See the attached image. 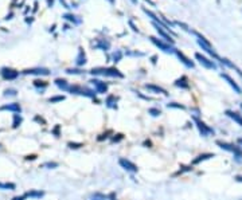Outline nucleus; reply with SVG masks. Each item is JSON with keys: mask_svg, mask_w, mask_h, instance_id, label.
<instances>
[{"mask_svg": "<svg viewBox=\"0 0 242 200\" xmlns=\"http://www.w3.org/2000/svg\"><path fill=\"white\" fill-rule=\"evenodd\" d=\"M144 2H147V3H149V4H151V5H155V3H153V2H151V0H144Z\"/></svg>", "mask_w": 242, "mask_h": 200, "instance_id": "37998d69", "label": "nucleus"}, {"mask_svg": "<svg viewBox=\"0 0 242 200\" xmlns=\"http://www.w3.org/2000/svg\"><path fill=\"white\" fill-rule=\"evenodd\" d=\"M63 100H65V96H55V97H51L49 102L54 104V102H59V101H63Z\"/></svg>", "mask_w": 242, "mask_h": 200, "instance_id": "bb28decb", "label": "nucleus"}, {"mask_svg": "<svg viewBox=\"0 0 242 200\" xmlns=\"http://www.w3.org/2000/svg\"><path fill=\"white\" fill-rule=\"evenodd\" d=\"M4 96H16V90L13 89H7L4 91Z\"/></svg>", "mask_w": 242, "mask_h": 200, "instance_id": "2f4dec72", "label": "nucleus"}, {"mask_svg": "<svg viewBox=\"0 0 242 200\" xmlns=\"http://www.w3.org/2000/svg\"><path fill=\"white\" fill-rule=\"evenodd\" d=\"M34 86H35V87H43V89H45V87L47 86V82H46V81L35 79V81H34Z\"/></svg>", "mask_w": 242, "mask_h": 200, "instance_id": "393cba45", "label": "nucleus"}, {"mask_svg": "<svg viewBox=\"0 0 242 200\" xmlns=\"http://www.w3.org/2000/svg\"><path fill=\"white\" fill-rule=\"evenodd\" d=\"M118 164H120L124 169H127V171H129V172H137V169H139V168H137V165L133 164L132 161L127 160V158H120Z\"/></svg>", "mask_w": 242, "mask_h": 200, "instance_id": "6e6552de", "label": "nucleus"}, {"mask_svg": "<svg viewBox=\"0 0 242 200\" xmlns=\"http://www.w3.org/2000/svg\"><path fill=\"white\" fill-rule=\"evenodd\" d=\"M55 85L58 87H61V89H63V90H69V85H67L66 79H61V78H58V79H55Z\"/></svg>", "mask_w": 242, "mask_h": 200, "instance_id": "6ab92c4d", "label": "nucleus"}, {"mask_svg": "<svg viewBox=\"0 0 242 200\" xmlns=\"http://www.w3.org/2000/svg\"><path fill=\"white\" fill-rule=\"evenodd\" d=\"M175 53H176V55H178V58H179L180 60H182V62L184 63V65H186L187 67H194V62H191V60L187 58V56H186L183 53H180L179 50H175Z\"/></svg>", "mask_w": 242, "mask_h": 200, "instance_id": "f8f14e48", "label": "nucleus"}, {"mask_svg": "<svg viewBox=\"0 0 242 200\" xmlns=\"http://www.w3.org/2000/svg\"><path fill=\"white\" fill-rule=\"evenodd\" d=\"M194 120H195L196 126H198V129L200 130V133H202V136H207V134H210V133H214L213 129L207 126V125L204 124V122H202L200 120H198V118H194Z\"/></svg>", "mask_w": 242, "mask_h": 200, "instance_id": "9d476101", "label": "nucleus"}, {"mask_svg": "<svg viewBox=\"0 0 242 200\" xmlns=\"http://www.w3.org/2000/svg\"><path fill=\"white\" fill-rule=\"evenodd\" d=\"M22 124V117L19 114H13V122H12V128H18Z\"/></svg>", "mask_w": 242, "mask_h": 200, "instance_id": "aec40b11", "label": "nucleus"}, {"mask_svg": "<svg viewBox=\"0 0 242 200\" xmlns=\"http://www.w3.org/2000/svg\"><path fill=\"white\" fill-rule=\"evenodd\" d=\"M195 58H196L198 60H199L200 65L204 66L206 69H215V67H217V66H215V63H214L213 60H209V59L206 58V56H203L202 54H199V53H196V54H195Z\"/></svg>", "mask_w": 242, "mask_h": 200, "instance_id": "423d86ee", "label": "nucleus"}, {"mask_svg": "<svg viewBox=\"0 0 242 200\" xmlns=\"http://www.w3.org/2000/svg\"><path fill=\"white\" fill-rule=\"evenodd\" d=\"M0 147H2V145H0Z\"/></svg>", "mask_w": 242, "mask_h": 200, "instance_id": "3c124183", "label": "nucleus"}, {"mask_svg": "<svg viewBox=\"0 0 242 200\" xmlns=\"http://www.w3.org/2000/svg\"><path fill=\"white\" fill-rule=\"evenodd\" d=\"M145 89L147 90H151V91H153V93H159V94H164V96H167V91L163 89V87H159V86H156V85H145Z\"/></svg>", "mask_w": 242, "mask_h": 200, "instance_id": "ddd939ff", "label": "nucleus"}, {"mask_svg": "<svg viewBox=\"0 0 242 200\" xmlns=\"http://www.w3.org/2000/svg\"><path fill=\"white\" fill-rule=\"evenodd\" d=\"M58 132H59V125H57V126H55V129H54V133H55L57 136H58Z\"/></svg>", "mask_w": 242, "mask_h": 200, "instance_id": "a19ab883", "label": "nucleus"}, {"mask_svg": "<svg viewBox=\"0 0 242 200\" xmlns=\"http://www.w3.org/2000/svg\"><path fill=\"white\" fill-rule=\"evenodd\" d=\"M131 2H132V3H135V4H136V3H137V0H131Z\"/></svg>", "mask_w": 242, "mask_h": 200, "instance_id": "49530a36", "label": "nucleus"}, {"mask_svg": "<svg viewBox=\"0 0 242 200\" xmlns=\"http://www.w3.org/2000/svg\"><path fill=\"white\" fill-rule=\"evenodd\" d=\"M66 73H67V74H82L84 71L77 70V69H67V70H66Z\"/></svg>", "mask_w": 242, "mask_h": 200, "instance_id": "c85d7f7f", "label": "nucleus"}, {"mask_svg": "<svg viewBox=\"0 0 242 200\" xmlns=\"http://www.w3.org/2000/svg\"><path fill=\"white\" fill-rule=\"evenodd\" d=\"M81 147H84V144H81V142H69V148H71V149H77V148H81Z\"/></svg>", "mask_w": 242, "mask_h": 200, "instance_id": "cd10ccee", "label": "nucleus"}, {"mask_svg": "<svg viewBox=\"0 0 242 200\" xmlns=\"http://www.w3.org/2000/svg\"><path fill=\"white\" fill-rule=\"evenodd\" d=\"M36 9H38V2H35V3H34V12H35Z\"/></svg>", "mask_w": 242, "mask_h": 200, "instance_id": "79ce46f5", "label": "nucleus"}, {"mask_svg": "<svg viewBox=\"0 0 242 200\" xmlns=\"http://www.w3.org/2000/svg\"><path fill=\"white\" fill-rule=\"evenodd\" d=\"M240 142H241V144H242V138H240Z\"/></svg>", "mask_w": 242, "mask_h": 200, "instance_id": "09e8293b", "label": "nucleus"}, {"mask_svg": "<svg viewBox=\"0 0 242 200\" xmlns=\"http://www.w3.org/2000/svg\"><path fill=\"white\" fill-rule=\"evenodd\" d=\"M0 188L2 189H15V184H12V183H0Z\"/></svg>", "mask_w": 242, "mask_h": 200, "instance_id": "b1692460", "label": "nucleus"}, {"mask_svg": "<svg viewBox=\"0 0 242 200\" xmlns=\"http://www.w3.org/2000/svg\"><path fill=\"white\" fill-rule=\"evenodd\" d=\"M93 200H104V199H97V198H94Z\"/></svg>", "mask_w": 242, "mask_h": 200, "instance_id": "de8ad7c7", "label": "nucleus"}, {"mask_svg": "<svg viewBox=\"0 0 242 200\" xmlns=\"http://www.w3.org/2000/svg\"><path fill=\"white\" fill-rule=\"evenodd\" d=\"M121 56H122L121 51H117V53H114V54H113V59H114V62H118V60L121 59Z\"/></svg>", "mask_w": 242, "mask_h": 200, "instance_id": "c756f323", "label": "nucleus"}, {"mask_svg": "<svg viewBox=\"0 0 242 200\" xmlns=\"http://www.w3.org/2000/svg\"><path fill=\"white\" fill-rule=\"evenodd\" d=\"M23 74H31V75H49L50 70L45 67H36V69H27L23 71Z\"/></svg>", "mask_w": 242, "mask_h": 200, "instance_id": "0eeeda50", "label": "nucleus"}, {"mask_svg": "<svg viewBox=\"0 0 242 200\" xmlns=\"http://www.w3.org/2000/svg\"><path fill=\"white\" fill-rule=\"evenodd\" d=\"M168 107H176V109H184V106H183V105H179V104H176V102L168 104Z\"/></svg>", "mask_w": 242, "mask_h": 200, "instance_id": "7c9ffc66", "label": "nucleus"}, {"mask_svg": "<svg viewBox=\"0 0 242 200\" xmlns=\"http://www.w3.org/2000/svg\"><path fill=\"white\" fill-rule=\"evenodd\" d=\"M152 24H153V27H155V30H156V31H158V34H159V35L162 36V38L166 40V42H168V43H171V45H172V43H173V39H172L171 36L168 35V34H167L166 28H163L162 26H159L158 23H156V22H153Z\"/></svg>", "mask_w": 242, "mask_h": 200, "instance_id": "39448f33", "label": "nucleus"}, {"mask_svg": "<svg viewBox=\"0 0 242 200\" xmlns=\"http://www.w3.org/2000/svg\"><path fill=\"white\" fill-rule=\"evenodd\" d=\"M195 35L198 36V45H199L200 47H202V49H203L206 53H209L210 55H213L214 58H218V56H217V54H215V51H214V50H213V47H211V45H210V42H209V40H207L206 38H204V36H202V35H200V34H198V32H195Z\"/></svg>", "mask_w": 242, "mask_h": 200, "instance_id": "f03ea898", "label": "nucleus"}, {"mask_svg": "<svg viewBox=\"0 0 242 200\" xmlns=\"http://www.w3.org/2000/svg\"><path fill=\"white\" fill-rule=\"evenodd\" d=\"M114 101H116V98H114V96H109L108 97V100H106V104H108V106L109 107H114L116 106V102H114Z\"/></svg>", "mask_w": 242, "mask_h": 200, "instance_id": "a878e982", "label": "nucleus"}, {"mask_svg": "<svg viewBox=\"0 0 242 200\" xmlns=\"http://www.w3.org/2000/svg\"><path fill=\"white\" fill-rule=\"evenodd\" d=\"M53 4H54V0H47V5L49 7H53Z\"/></svg>", "mask_w": 242, "mask_h": 200, "instance_id": "ea45409f", "label": "nucleus"}, {"mask_svg": "<svg viewBox=\"0 0 242 200\" xmlns=\"http://www.w3.org/2000/svg\"><path fill=\"white\" fill-rule=\"evenodd\" d=\"M63 18L66 19V20H70V22H73V23H80V22H81V20L76 19V16H74V15H71V13H65V15H63Z\"/></svg>", "mask_w": 242, "mask_h": 200, "instance_id": "4be33fe9", "label": "nucleus"}, {"mask_svg": "<svg viewBox=\"0 0 242 200\" xmlns=\"http://www.w3.org/2000/svg\"><path fill=\"white\" fill-rule=\"evenodd\" d=\"M176 24H178V26H180V27H183V30H186V31H190V28H188V27H187V26L184 24V23H182V22H176Z\"/></svg>", "mask_w": 242, "mask_h": 200, "instance_id": "f704fd0d", "label": "nucleus"}, {"mask_svg": "<svg viewBox=\"0 0 242 200\" xmlns=\"http://www.w3.org/2000/svg\"><path fill=\"white\" fill-rule=\"evenodd\" d=\"M0 110H8V111H13V113H20L22 107H20L19 104L12 102V104H7V105H3V106H0Z\"/></svg>", "mask_w": 242, "mask_h": 200, "instance_id": "9b49d317", "label": "nucleus"}, {"mask_svg": "<svg viewBox=\"0 0 242 200\" xmlns=\"http://www.w3.org/2000/svg\"><path fill=\"white\" fill-rule=\"evenodd\" d=\"M59 2H61V3H62V4H63V7H65V8H70V7H69V4H67V3L65 2V0H59Z\"/></svg>", "mask_w": 242, "mask_h": 200, "instance_id": "58836bf2", "label": "nucleus"}, {"mask_svg": "<svg viewBox=\"0 0 242 200\" xmlns=\"http://www.w3.org/2000/svg\"><path fill=\"white\" fill-rule=\"evenodd\" d=\"M241 107H242V105H241Z\"/></svg>", "mask_w": 242, "mask_h": 200, "instance_id": "8fccbe9b", "label": "nucleus"}, {"mask_svg": "<svg viewBox=\"0 0 242 200\" xmlns=\"http://www.w3.org/2000/svg\"><path fill=\"white\" fill-rule=\"evenodd\" d=\"M222 78H225V79H226V81H227V82H229V85H230V86H231V87H233V89H234V90H236V93H238V94H241V89H240V87H238V85H237L236 82H234V81H233V79H231V78H230L229 75H227V74H222Z\"/></svg>", "mask_w": 242, "mask_h": 200, "instance_id": "dca6fc26", "label": "nucleus"}, {"mask_svg": "<svg viewBox=\"0 0 242 200\" xmlns=\"http://www.w3.org/2000/svg\"><path fill=\"white\" fill-rule=\"evenodd\" d=\"M27 198V195L24 194V195H23V196H16V198H13L12 200H24Z\"/></svg>", "mask_w": 242, "mask_h": 200, "instance_id": "e433bc0d", "label": "nucleus"}, {"mask_svg": "<svg viewBox=\"0 0 242 200\" xmlns=\"http://www.w3.org/2000/svg\"><path fill=\"white\" fill-rule=\"evenodd\" d=\"M175 86L178 87H182V89H188L190 85H188V79H187V77L183 75L182 78H179V79L175 81Z\"/></svg>", "mask_w": 242, "mask_h": 200, "instance_id": "4468645a", "label": "nucleus"}, {"mask_svg": "<svg viewBox=\"0 0 242 200\" xmlns=\"http://www.w3.org/2000/svg\"><path fill=\"white\" fill-rule=\"evenodd\" d=\"M226 114H227V116H229V117H231V118H233L234 121H237V122H238V124H240L241 126H242V117H241L238 113H236V111H230V110H227V111H226Z\"/></svg>", "mask_w": 242, "mask_h": 200, "instance_id": "a211bd4d", "label": "nucleus"}, {"mask_svg": "<svg viewBox=\"0 0 242 200\" xmlns=\"http://www.w3.org/2000/svg\"><path fill=\"white\" fill-rule=\"evenodd\" d=\"M27 198H40V196H43V192H36V191H30L27 192Z\"/></svg>", "mask_w": 242, "mask_h": 200, "instance_id": "5701e85b", "label": "nucleus"}, {"mask_svg": "<svg viewBox=\"0 0 242 200\" xmlns=\"http://www.w3.org/2000/svg\"><path fill=\"white\" fill-rule=\"evenodd\" d=\"M43 167H49V168H55V167H58V164L57 162H47V164H45Z\"/></svg>", "mask_w": 242, "mask_h": 200, "instance_id": "72a5a7b5", "label": "nucleus"}, {"mask_svg": "<svg viewBox=\"0 0 242 200\" xmlns=\"http://www.w3.org/2000/svg\"><path fill=\"white\" fill-rule=\"evenodd\" d=\"M149 39H151V42L153 43L155 46H158L160 50H163L164 53H175V49L169 45V43H166L163 42V40H160L158 38H155V36H149Z\"/></svg>", "mask_w": 242, "mask_h": 200, "instance_id": "7ed1b4c3", "label": "nucleus"}, {"mask_svg": "<svg viewBox=\"0 0 242 200\" xmlns=\"http://www.w3.org/2000/svg\"><path fill=\"white\" fill-rule=\"evenodd\" d=\"M211 157H214V153H204V155H199L198 157L195 158V160L192 161V164H199L200 161H204V160H207V158H211Z\"/></svg>", "mask_w": 242, "mask_h": 200, "instance_id": "f3484780", "label": "nucleus"}, {"mask_svg": "<svg viewBox=\"0 0 242 200\" xmlns=\"http://www.w3.org/2000/svg\"><path fill=\"white\" fill-rule=\"evenodd\" d=\"M27 160H35V158H36V156L35 155H31V156H27Z\"/></svg>", "mask_w": 242, "mask_h": 200, "instance_id": "4c0bfd02", "label": "nucleus"}, {"mask_svg": "<svg viewBox=\"0 0 242 200\" xmlns=\"http://www.w3.org/2000/svg\"><path fill=\"white\" fill-rule=\"evenodd\" d=\"M0 75H2V78L6 79V81H12V79H16V78L19 77V71L9 69V67H2Z\"/></svg>", "mask_w": 242, "mask_h": 200, "instance_id": "20e7f679", "label": "nucleus"}, {"mask_svg": "<svg viewBox=\"0 0 242 200\" xmlns=\"http://www.w3.org/2000/svg\"><path fill=\"white\" fill-rule=\"evenodd\" d=\"M90 82H91V85H93L94 87H96L97 93L104 94V93H106V91H108V85L105 83V82H102V81H100V79H91Z\"/></svg>", "mask_w": 242, "mask_h": 200, "instance_id": "1a4fd4ad", "label": "nucleus"}, {"mask_svg": "<svg viewBox=\"0 0 242 200\" xmlns=\"http://www.w3.org/2000/svg\"><path fill=\"white\" fill-rule=\"evenodd\" d=\"M76 63H77V66H84L85 63H86V55H85V53H84L82 49H80V53H78Z\"/></svg>", "mask_w": 242, "mask_h": 200, "instance_id": "2eb2a0df", "label": "nucleus"}, {"mask_svg": "<svg viewBox=\"0 0 242 200\" xmlns=\"http://www.w3.org/2000/svg\"><path fill=\"white\" fill-rule=\"evenodd\" d=\"M97 47H100V49L102 50H108L109 47H110V45H109V42H105V40H98V43L96 45Z\"/></svg>", "mask_w": 242, "mask_h": 200, "instance_id": "412c9836", "label": "nucleus"}, {"mask_svg": "<svg viewBox=\"0 0 242 200\" xmlns=\"http://www.w3.org/2000/svg\"><path fill=\"white\" fill-rule=\"evenodd\" d=\"M152 63H156V56H152Z\"/></svg>", "mask_w": 242, "mask_h": 200, "instance_id": "c03bdc74", "label": "nucleus"}, {"mask_svg": "<svg viewBox=\"0 0 242 200\" xmlns=\"http://www.w3.org/2000/svg\"><path fill=\"white\" fill-rule=\"evenodd\" d=\"M108 2L110 3V4H113V3H114V0H108Z\"/></svg>", "mask_w": 242, "mask_h": 200, "instance_id": "a18cd8bd", "label": "nucleus"}, {"mask_svg": "<svg viewBox=\"0 0 242 200\" xmlns=\"http://www.w3.org/2000/svg\"><path fill=\"white\" fill-rule=\"evenodd\" d=\"M120 140H122V134H117V137H113V138H112V141H113V142L120 141Z\"/></svg>", "mask_w": 242, "mask_h": 200, "instance_id": "c9c22d12", "label": "nucleus"}, {"mask_svg": "<svg viewBox=\"0 0 242 200\" xmlns=\"http://www.w3.org/2000/svg\"><path fill=\"white\" fill-rule=\"evenodd\" d=\"M91 74H101V75H106V77H118V78H124V75L118 71L116 67H108V69H104V67H100V69H93L90 70Z\"/></svg>", "mask_w": 242, "mask_h": 200, "instance_id": "f257e3e1", "label": "nucleus"}, {"mask_svg": "<svg viewBox=\"0 0 242 200\" xmlns=\"http://www.w3.org/2000/svg\"><path fill=\"white\" fill-rule=\"evenodd\" d=\"M149 113H151L152 114V116H160V110H158V109H153V107H152V109H149Z\"/></svg>", "mask_w": 242, "mask_h": 200, "instance_id": "473e14b6", "label": "nucleus"}]
</instances>
